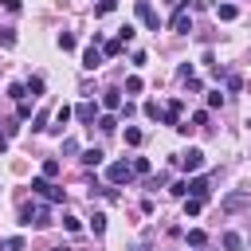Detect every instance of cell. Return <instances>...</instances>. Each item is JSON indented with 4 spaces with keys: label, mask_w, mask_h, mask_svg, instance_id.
<instances>
[{
    "label": "cell",
    "mask_w": 251,
    "mask_h": 251,
    "mask_svg": "<svg viewBox=\"0 0 251 251\" xmlns=\"http://www.w3.org/2000/svg\"><path fill=\"white\" fill-rule=\"evenodd\" d=\"M31 192L43 196V200H63V188H55L47 176H35V180H31Z\"/></svg>",
    "instance_id": "4"
},
{
    "label": "cell",
    "mask_w": 251,
    "mask_h": 251,
    "mask_svg": "<svg viewBox=\"0 0 251 251\" xmlns=\"http://www.w3.org/2000/svg\"><path fill=\"white\" fill-rule=\"evenodd\" d=\"M90 231H94V235H102V231H106V216H102V212H94V216H90Z\"/></svg>",
    "instance_id": "20"
},
{
    "label": "cell",
    "mask_w": 251,
    "mask_h": 251,
    "mask_svg": "<svg viewBox=\"0 0 251 251\" xmlns=\"http://www.w3.org/2000/svg\"><path fill=\"white\" fill-rule=\"evenodd\" d=\"M235 16H239L235 4H216V20H235Z\"/></svg>",
    "instance_id": "13"
},
{
    "label": "cell",
    "mask_w": 251,
    "mask_h": 251,
    "mask_svg": "<svg viewBox=\"0 0 251 251\" xmlns=\"http://www.w3.org/2000/svg\"><path fill=\"white\" fill-rule=\"evenodd\" d=\"M4 247H8V251H24V239H20V235H12V239H8Z\"/></svg>",
    "instance_id": "37"
},
{
    "label": "cell",
    "mask_w": 251,
    "mask_h": 251,
    "mask_svg": "<svg viewBox=\"0 0 251 251\" xmlns=\"http://www.w3.org/2000/svg\"><path fill=\"white\" fill-rule=\"evenodd\" d=\"M122 47H126L122 39H106V43H102V51H106L110 59H114V55H122Z\"/></svg>",
    "instance_id": "18"
},
{
    "label": "cell",
    "mask_w": 251,
    "mask_h": 251,
    "mask_svg": "<svg viewBox=\"0 0 251 251\" xmlns=\"http://www.w3.org/2000/svg\"><path fill=\"white\" fill-rule=\"evenodd\" d=\"M200 208H204V200H196V196L184 200V216H200Z\"/></svg>",
    "instance_id": "22"
},
{
    "label": "cell",
    "mask_w": 251,
    "mask_h": 251,
    "mask_svg": "<svg viewBox=\"0 0 251 251\" xmlns=\"http://www.w3.org/2000/svg\"><path fill=\"white\" fill-rule=\"evenodd\" d=\"M63 227H67V231H78V227H82V224H78V220H75V216H63Z\"/></svg>",
    "instance_id": "36"
},
{
    "label": "cell",
    "mask_w": 251,
    "mask_h": 251,
    "mask_svg": "<svg viewBox=\"0 0 251 251\" xmlns=\"http://www.w3.org/2000/svg\"><path fill=\"white\" fill-rule=\"evenodd\" d=\"M106 176H110V184H129V180H133V165H126V161H114V165L106 169Z\"/></svg>",
    "instance_id": "3"
},
{
    "label": "cell",
    "mask_w": 251,
    "mask_h": 251,
    "mask_svg": "<svg viewBox=\"0 0 251 251\" xmlns=\"http://www.w3.org/2000/svg\"><path fill=\"white\" fill-rule=\"evenodd\" d=\"M247 126H251V122H247Z\"/></svg>",
    "instance_id": "41"
},
{
    "label": "cell",
    "mask_w": 251,
    "mask_h": 251,
    "mask_svg": "<svg viewBox=\"0 0 251 251\" xmlns=\"http://www.w3.org/2000/svg\"><path fill=\"white\" fill-rule=\"evenodd\" d=\"M55 251H71V247H55Z\"/></svg>",
    "instance_id": "40"
},
{
    "label": "cell",
    "mask_w": 251,
    "mask_h": 251,
    "mask_svg": "<svg viewBox=\"0 0 251 251\" xmlns=\"http://www.w3.org/2000/svg\"><path fill=\"white\" fill-rule=\"evenodd\" d=\"M192 126H208V110H196L192 114Z\"/></svg>",
    "instance_id": "35"
},
{
    "label": "cell",
    "mask_w": 251,
    "mask_h": 251,
    "mask_svg": "<svg viewBox=\"0 0 251 251\" xmlns=\"http://www.w3.org/2000/svg\"><path fill=\"white\" fill-rule=\"evenodd\" d=\"M173 31H192V16H188V8L184 4H176V12H173Z\"/></svg>",
    "instance_id": "7"
},
{
    "label": "cell",
    "mask_w": 251,
    "mask_h": 251,
    "mask_svg": "<svg viewBox=\"0 0 251 251\" xmlns=\"http://www.w3.org/2000/svg\"><path fill=\"white\" fill-rule=\"evenodd\" d=\"M188 196H196V200H204V196H208V180H204V176H196V180H188Z\"/></svg>",
    "instance_id": "11"
},
{
    "label": "cell",
    "mask_w": 251,
    "mask_h": 251,
    "mask_svg": "<svg viewBox=\"0 0 251 251\" xmlns=\"http://www.w3.org/2000/svg\"><path fill=\"white\" fill-rule=\"evenodd\" d=\"M133 35H137V31H133V24H122V27H118V39H122V43H129Z\"/></svg>",
    "instance_id": "23"
},
{
    "label": "cell",
    "mask_w": 251,
    "mask_h": 251,
    "mask_svg": "<svg viewBox=\"0 0 251 251\" xmlns=\"http://www.w3.org/2000/svg\"><path fill=\"white\" fill-rule=\"evenodd\" d=\"M141 86H145V82H141L137 75H129V78H126V90H129V94H141Z\"/></svg>",
    "instance_id": "24"
},
{
    "label": "cell",
    "mask_w": 251,
    "mask_h": 251,
    "mask_svg": "<svg viewBox=\"0 0 251 251\" xmlns=\"http://www.w3.org/2000/svg\"><path fill=\"white\" fill-rule=\"evenodd\" d=\"M133 173H149V157H133Z\"/></svg>",
    "instance_id": "32"
},
{
    "label": "cell",
    "mask_w": 251,
    "mask_h": 251,
    "mask_svg": "<svg viewBox=\"0 0 251 251\" xmlns=\"http://www.w3.org/2000/svg\"><path fill=\"white\" fill-rule=\"evenodd\" d=\"M169 192H173V196H188V180H173Z\"/></svg>",
    "instance_id": "26"
},
{
    "label": "cell",
    "mask_w": 251,
    "mask_h": 251,
    "mask_svg": "<svg viewBox=\"0 0 251 251\" xmlns=\"http://www.w3.org/2000/svg\"><path fill=\"white\" fill-rule=\"evenodd\" d=\"M227 90H243V78L239 75H227Z\"/></svg>",
    "instance_id": "33"
},
{
    "label": "cell",
    "mask_w": 251,
    "mask_h": 251,
    "mask_svg": "<svg viewBox=\"0 0 251 251\" xmlns=\"http://www.w3.org/2000/svg\"><path fill=\"white\" fill-rule=\"evenodd\" d=\"M4 149H8V137H0V153H4Z\"/></svg>",
    "instance_id": "39"
},
{
    "label": "cell",
    "mask_w": 251,
    "mask_h": 251,
    "mask_svg": "<svg viewBox=\"0 0 251 251\" xmlns=\"http://www.w3.org/2000/svg\"><path fill=\"white\" fill-rule=\"evenodd\" d=\"M59 47L71 51V47H75V35H71V31H59Z\"/></svg>",
    "instance_id": "29"
},
{
    "label": "cell",
    "mask_w": 251,
    "mask_h": 251,
    "mask_svg": "<svg viewBox=\"0 0 251 251\" xmlns=\"http://www.w3.org/2000/svg\"><path fill=\"white\" fill-rule=\"evenodd\" d=\"M114 8H118V0H102V4H98V8H94V16H110V12H114Z\"/></svg>",
    "instance_id": "28"
},
{
    "label": "cell",
    "mask_w": 251,
    "mask_h": 251,
    "mask_svg": "<svg viewBox=\"0 0 251 251\" xmlns=\"http://www.w3.org/2000/svg\"><path fill=\"white\" fill-rule=\"evenodd\" d=\"M67 122H71V106H59V110H55V133H59Z\"/></svg>",
    "instance_id": "15"
},
{
    "label": "cell",
    "mask_w": 251,
    "mask_h": 251,
    "mask_svg": "<svg viewBox=\"0 0 251 251\" xmlns=\"http://www.w3.org/2000/svg\"><path fill=\"white\" fill-rule=\"evenodd\" d=\"M59 173H63V165H59L55 157H47V161H43V176L51 180V176H59Z\"/></svg>",
    "instance_id": "16"
},
{
    "label": "cell",
    "mask_w": 251,
    "mask_h": 251,
    "mask_svg": "<svg viewBox=\"0 0 251 251\" xmlns=\"http://www.w3.org/2000/svg\"><path fill=\"white\" fill-rule=\"evenodd\" d=\"M75 114H78V122H86V126H94V114H98V106H94V102H82V106H78Z\"/></svg>",
    "instance_id": "10"
},
{
    "label": "cell",
    "mask_w": 251,
    "mask_h": 251,
    "mask_svg": "<svg viewBox=\"0 0 251 251\" xmlns=\"http://www.w3.org/2000/svg\"><path fill=\"white\" fill-rule=\"evenodd\" d=\"M102 106L106 110H122V90H102Z\"/></svg>",
    "instance_id": "9"
},
{
    "label": "cell",
    "mask_w": 251,
    "mask_h": 251,
    "mask_svg": "<svg viewBox=\"0 0 251 251\" xmlns=\"http://www.w3.org/2000/svg\"><path fill=\"white\" fill-rule=\"evenodd\" d=\"M133 12H137V20H141L149 31H161V16H157V8H153L149 0H133Z\"/></svg>",
    "instance_id": "2"
},
{
    "label": "cell",
    "mask_w": 251,
    "mask_h": 251,
    "mask_svg": "<svg viewBox=\"0 0 251 251\" xmlns=\"http://www.w3.org/2000/svg\"><path fill=\"white\" fill-rule=\"evenodd\" d=\"M122 137H126V145H141V141H145V133H141L137 126H126V133H122Z\"/></svg>",
    "instance_id": "14"
},
{
    "label": "cell",
    "mask_w": 251,
    "mask_h": 251,
    "mask_svg": "<svg viewBox=\"0 0 251 251\" xmlns=\"http://www.w3.org/2000/svg\"><path fill=\"white\" fill-rule=\"evenodd\" d=\"M24 90H27L24 82H12V86H8V98H16V102H24Z\"/></svg>",
    "instance_id": "25"
},
{
    "label": "cell",
    "mask_w": 251,
    "mask_h": 251,
    "mask_svg": "<svg viewBox=\"0 0 251 251\" xmlns=\"http://www.w3.org/2000/svg\"><path fill=\"white\" fill-rule=\"evenodd\" d=\"M102 157H106L102 149H86V153H82V165H86V169H98V165H102Z\"/></svg>",
    "instance_id": "12"
},
{
    "label": "cell",
    "mask_w": 251,
    "mask_h": 251,
    "mask_svg": "<svg viewBox=\"0 0 251 251\" xmlns=\"http://www.w3.org/2000/svg\"><path fill=\"white\" fill-rule=\"evenodd\" d=\"M141 110H145V118H161V114H165V110H161V106H157V102H145V106H141Z\"/></svg>",
    "instance_id": "30"
},
{
    "label": "cell",
    "mask_w": 251,
    "mask_h": 251,
    "mask_svg": "<svg viewBox=\"0 0 251 251\" xmlns=\"http://www.w3.org/2000/svg\"><path fill=\"white\" fill-rule=\"evenodd\" d=\"M0 47H16V27H0Z\"/></svg>",
    "instance_id": "21"
},
{
    "label": "cell",
    "mask_w": 251,
    "mask_h": 251,
    "mask_svg": "<svg viewBox=\"0 0 251 251\" xmlns=\"http://www.w3.org/2000/svg\"><path fill=\"white\" fill-rule=\"evenodd\" d=\"M20 224H27V227H47V224H51V212H47L43 204H24V208H20Z\"/></svg>",
    "instance_id": "1"
},
{
    "label": "cell",
    "mask_w": 251,
    "mask_h": 251,
    "mask_svg": "<svg viewBox=\"0 0 251 251\" xmlns=\"http://www.w3.org/2000/svg\"><path fill=\"white\" fill-rule=\"evenodd\" d=\"M176 165H180L184 173H196V169H204V153H200V149H184V153L176 157Z\"/></svg>",
    "instance_id": "5"
},
{
    "label": "cell",
    "mask_w": 251,
    "mask_h": 251,
    "mask_svg": "<svg viewBox=\"0 0 251 251\" xmlns=\"http://www.w3.org/2000/svg\"><path fill=\"white\" fill-rule=\"evenodd\" d=\"M204 239H208V235H204L200 227H192V231H188V243H192V247H204Z\"/></svg>",
    "instance_id": "27"
},
{
    "label": "cell",
    "mask_w": 251,
    "mask_h": 251,
    "mask_svg": "<svg viewBox=\"0 0 251 251\" xmlns=\"http://www.w3.org/2000/svg\"><path fill=\"white\" fill-rule=\"evenodd\" d=\"M0 8H8V12H20L24 4H20V0H0Z\"/></svg>",
    "instance_id": "38"
},
{
    "label": "cell",
    "mask_w": 251,
    "mask_h": 251,
    "mask_svg": "<svg viewBox=\"0 0 251 251\" xmlns=\"http://www.w3.org/2000/svg\"><path fill=\"white\" fill-rule=\"evenodd\" d=\"M208 106H212V110H216V106H224V94H220V90H212V94H208Z\"/></svg>",
    "instance_id": "34"
},
{
    "label": "cell",
    "mask_w": 251,
    "mask_h": 251,
    "mask_svg": "<svg viewBox=\"0 0 251 251\" xmlns=\"http://www.w3.org/2000/svg\"><path fill=\"white\" fill-rule=\"evenodd\" d=\"M24 86L31 90V98H39V94H43V78H39V75H31V78H27Z\"/></svg>",
    "instance_id": "19"
},
{
    "label": "cell",
    "mask_w": 251,
    "mask_h": 251,
    "mask_svg": "<svg viewBox=\"0 0 251 251\" xmlns=\"http://www.w3.org/2000/svg\"><path fill=\"white\" fill-rule=\"evenodd\" d=\"M114 126H118V122H114V114H106V118H98V129H102V133H110Z\"/></svg>",
    "instance_id": "31"
},
{
    "label": "cell",
    "mask_w": 251,
    "mask_h": 251,
    "mask_svg": "<svg viewBox=\"0 0 251 251\" xmlns=\"http://www.w3.org/2000/svg\"><path fill=\"white\" fill-rule=\"evenodd\" d=\"M224 247H227V251H239V247H243V235H239V231H227V235H224Z\"/></svg>",
    "instance_id": "17"
},
{
    "label": "cell",
    "mask_w": 251,
    "mask_h": 251,
    "mask_svg": "<svg viewBox=\"0 0 251 251\" xmlns=\"http://www.w3.org/2000/svg\"><path fill=\"white\" fill-rule=\"evenodd\" d=\"M180 110H184V102H180V98H173V102L165 106L161 122H165V126H173V129H180Z\"/></svg>",
    "instance_id": "6"
},
{
    "label": "cell",
    "mask_w": 251,
    "mask_h": 251,
    "mask_svg": "<svg viewBox=\"0 0 251 251\" xmlns=\"http://www.w3.org/2000/svg\"><path fill=\"white\" fill-rule=\"evenodd\" d=\"M82 67H86V71H98V67H102V51H98L94 43L82 51Z\"/></svg>",
    "instance_id": "8"
}]
</instances>
